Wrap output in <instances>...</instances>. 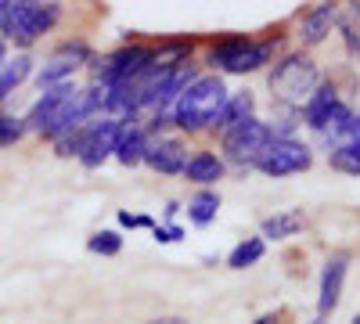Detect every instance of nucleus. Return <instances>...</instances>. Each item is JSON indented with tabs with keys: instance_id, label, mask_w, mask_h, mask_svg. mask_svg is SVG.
Instances as JSON below:
<instances>
[{
	"instance_id": "f257e3e1",
	"label": "nucleus",
	"mask_w": 360,
	"mask_h": 324,
	"mask_svg": "<svg viewBox=\"0 0 360 324\" xmlns=\"http://www.w3.org/2000/svg\"><path fill=\"white\" fill-rule=\"evenodd\" d=\"M231 91H227V83L224 76L217 72H202L195 83H188V91L180 94L169 108V127L180 130V134H209L217 123V115L220 108L227 105Z\"/></svg>"
},
{
	"instance_id": "f03ea898",
	"label": "nucleus",
	"mask_w": 360,
	"mask_h": 324,
	"mask_svg": "<svg viewBox=\"0 0 360 324\" xmlns=\"http://www.w3.org/2000/svg\"><path fill=\"white\" fill-rule=\"evenodd\" d=\"M58 22H62V4L0 0V44L18 47V54H29V47L44 40Z\"/></svg>"
},
{
	"instance_id": "7ed1b4c3",
	"label": "nucleus",
	"mask_w": 360,
	"mask_h": 324,
	"mask_svg": "<svg viewBox=\"0 0 360 324\" xmlns=\"http://www.w3.org/2000/svg\"><path fill=\"white\" fill-rule=\"evenodd\" d=\"M281 44H285L281 37H263V40L224 37L217 44H209L205 65L213 69L217 76L220 72H227V76H252V72H259L263 65H270L281 54Z\"/></svg>"
},
{
	"instance_id": "20e7f679",
	"label": "nucleus",
	"mask_w": 360,
	"mask_h": 324,
	"mask_svg": "<svg viewBox=\"0 0 360 324\" xmlns=\"http://www.w3.org/2000/svg\"><path fill=\"white\" fill-rule=\"evenodd\" d=\"M266 86L281 108H303L310 94L321 86V69L310 51H288L274 58V69L266 72Z\"/></svg>"
},
{
	"instance_id": "39448f33",
	"label": "nucleus",
	"mask_w": 360,
	"mask_h": 324,
	"mask_svg": "<svg viewBox=\"0 0 360 324\" xmlns=\"http://www.w3.org/2000/svg\"><path fill=\"white\" fill-rule=\"evenodd\" d=\"M155 62V47L152 44H123L108 54L90 58V72L105 86H127L144 76V69Z\"/></svg>"
},
{
	"instance_id": "423d86ee",
	"label": "nucleus",
	"mask_w": 360,
	"mask_h": 324,
	"mask_svg": "<svg viewBox=\"0 0 360 324\" xmlns=\"http://www.w3.org/2000/svg\"><path fill=\"white\" fill-rule=\"evenodd\" d=\"M314 166V148L299 137H270V144L256 155L252 169L270 176V181H281L292 173H307Z\"/></svg>"
},
{
	"instance_id": "0eeeda50",
	"label": "nucleus",
	"mask_w": 360,
	"mask_h": 324,
	"mask_svg": "<svg viewBox=\"0 0 360 324\" xmlns=\"http://www.w3.org/2000/svg\"><path fill=\"white\" fill-rule=\"evenodd\" d=\"M270 123H263L259 115H252V119H245V123H238L234 130H227V134H220V159L227 162V166H245V169H252V162H256V155L270 144Z\"/></svg>"
},
{
	"instance_id": "6e6552de",
	"label": "nucleus",
	"mask_w": 360,
	"mask_h": 324,
	"mask_svg": "<svg viewBox=\"0 0 360 324\" xmlns=\"http://www.w3.org/2000/svg\"><path fill=\"white\" fill-rule=\"evenodd\" d=\"M123 130V119H112V115H98L79 127V152L76 162L83 169H101L112 155H115V141Z\"/></svg>"
},
{
	"instance_id": "1a4fd4ad",
	"label": "nucleus",
	"mask_w": 360,
	"mask_h": 324,
	"mask_svg": "<svg viewBox=\"0 0 360 324\" xmlns=\"http://www.w3.org/2000/svg\"><path fill=\"white\" fill-rule=\"evenodd\" d=\"M90 58H94V51H90L83 40H69V44H62V47H54V54L33 72V79H37L40 91L72 83V76H76L83 65H90Z\"/></svg>"
},
{
	"instance_id": "9d476101",
	"label": "nucleus",
	"mask_w": 360,
	"mask_h": 324,
	"mask_svg": "<svg viewBox=\"0 0 360 324\" xmlns=\"http://www.w3.org/2000/svg\"><path fill=\"white\" fill-rule=\"evenodd\" d=\"M184 162H188V141L180 134H155L148 141V152H144L141 166L155 169L162 176H180L184 173Z\"/></svg>"
},
{
	"instance_id": "9b49d317",
	"label": "nucleus",
	"mask_w": 360,
	"mask_h": 324,
	"mask_svg": "<svg viewBox=\"0 0 360 324\" xmlns=\"http://www.w3.org/2000/svg\"><path fill=\"white\" fill-rule=\"evenodd\" d=\"M346 274H349V256L335 252L324 259L321 267V285H317V313L328 320V313H335L342 303V288H346Z\"/></svg>"
},
{
	"instance_id": "f8f14e48",
	"label": "nucleus",
	"mask_w": 360,
	"mask_h": 324,
	"mask_svg": "<svg viewBox=\"0 0 360 324\" xmlns=\"http://www.w3.org/2000/svg\"><path fill=\"white\" fill-rule=\"evenodd\" d=\"M335 25H339V8L335 4H314L310 11L299 15L295 40L303 44V47H317V44H324L328 37H332ZM303 47H299V51H303Z\"/></svg>"
},
{
	"instance_id": "ddd939ff",
	"label": "nucleus",
	"mask_w": 360,
	"mask_h": 324,
	"mask_svg": "<svg viewBox=\"0 0 360 324\" xmlns=\"http://www.w3.org/2000/svg\"><path fill=\"white\" fill-rule=\"evenodd\" d=\"M180 176H184L188 184H195L198 191H205V188H217L227 176V162L220 159V152H191Z\"/></svg>"
},
{
	"instance_id": "4468645a",
	"label": "nucleus",
	"mask_w": 360,
	"mask_h": 324,
	"mask_svg": "<svg viewBox=\"0 0 360 324\" xmlns=\"http://www.w3.org/2000/svg\"><path fill=\"white\" fill-rule=\"evenodd\" d=\"M148 141H152V134L144 130L141 119H123V130H119V141H115V162L119 166H141L144 162V152H148Z\"/></svg>"
},
{
	"instance_id": "2eb2a0df",
	"label": "nucleus",
	"mask_w": 360,
	"mask_h": 324,
	"mask_svg": "<svg viewBox=\"0 0 360 324\" xmlns=\"http://www.w3.org/2000/svg\"><path fill=\"white\" fill-rule=\"evenodd\" d=\"M303 227H307V213H303V209H281V213L266 216V220L259 223V238H263V242H288V238H295Z\"/></svg>"
},
{
	"instance_id": "dca6fc26",
	"label": "nucleus",
	"mask_w": 360,
	"mask_h": 324,
	"mask_svg": "<svg viewBox=\"0 0 360 324\" xmlns=\"http://www.w3.org/2000/svg\"><path fill=\"white\" fill-rule=\"evenodd\" d=\"M256 115V98L249 94V91H242V94H231L227 98V105L220 108V115H217V123H213V130L209 134H227V130H234L238 123H245V119H252Z\"/></svg>"
},
{
	"instance_id": "f3484780",
	"label": "nucleus",
	"mask_w": 360,
	"mask_h": 324,
	"mask_svg": "<svg viewBox=\"0 0 360 324\" xmlns=\"http://www.w3.org/2000/svg\"><path fill=\"white\" fill-rule=\"evenodd\" d=\"M33 54H15V58H8L4 65H0V101H8L18 86L33 76Z\"/></svg>"
},
{
	"instance_id": "a211bd4d",
	"label": "nucleus",
	"mask_w": 360,
	"mask_h": 324,
	"mask_svg": "<svg viewBox=\"0 0 360 324\" xmlns=\"http://www.w3.org/2000/svg\"><path fill=\"white\" fill-rule=\"evenodd\" d=\"M220 205H224V198H220V191H217V188L195 191V195L188 198V220H191L195 227H209V223L217 220Z\"/></svg>"
},
{
	"instance_id": "6ab92c4d",
	"label": "nucleus",
	"mask_w": 360,
	"mask_h": 324,
	"mask_svg": "<svg viewBox=\"0 0 360 324\" xmlns=\"http://www.w3.org/2000/svg\"><path fill=\"white\" fill-rule=\"evenodd\" d=\"M266 256V242L259 238H245V242H238L231 252H227V271H249V267H256V263Z\"/></svg>"
},
{
	"instance_id": "aec40b11",
	"label": "nucleus",
	"mask_w": 360,
	"mask_h": 324,
	"mask_svg": "<svg viewBox=\"0 0 360 324\" xmlns=\"http://www.w3.org/2000/svg\"><path fill=\"white\" fill-rule=\"evenodd\" d=\"M339 101V91H335V83L332 79H321V86H317V91L310 94V101L303 105V108H299V112H303V123L310 127L314 119H321V115L328 112V108H332Z\"/></svg>"
},
{
	"instance_id": "412c9836",
	"label": "nucleus",
	"mask_w": 360,
	"mask_h": 324,
	"mask_svg": "<svg viewBox=\"0 0 360 324\" xmlns=\"http://www.w3.org/2000/svg\"><path fill=\"white\" fill-rule=\"evenodd\" d=\"M328 166L346 173V176H360V144H339L328 152Z\"/></svg>"
},
{
	"instance_id": "4be33fe9",
	"label": "nucleus",
	"mask_w": 360,
	"mask_h": 324,
	"mask_svg": "<svg viewBox=\"0 0 360 324\" xmlns=\"http://www.w3.org/2000/svg\"><path fill=\"white\" fill-rule=\"evenodd\" d=\"M86 249L94 252V256L112 259V256L123 252V234H119V231H108V227H105V231H94V234L86 238Z\"/></svg>"
},
{
	"instance_id": "5701e85b",
	"label": "nucleus",
	"mask_w": 360,
	"mask_h": 324,
	"mask_svg": "<svg viewBox=\"0 0 360 324\" xmlns=\"http://www.w3.org/2000/svg\"><path fill=\"white\" fill-rule=\"evenodd\" d=\"M25 134H29V130H25V119H22V115L0 108V148H15V144H18Z\"/></svg>"
},
{
	"instance_id": "b1692460",
	"label": "nucleus",
	"mask_w": 360,
	"mask_h": 324,
	"mask_svg": "<svg viewBox=\"0 0 360 324\" xmlns=\"http://www.w3.org/2000/svg\"><path fill=\"white\" fill-rule=\"evenodd\" d=\"M152 234H155V242L173 245V242L184 238V227H180V223H155V227H152Z\"/></svg>"
},
{
	"instance_id": "393cba45",
	"label": "nucleus",
	"mask_w": 360,
	"mask_h": 324,
	"mask_svg": "<svg viewBox=\"0 0 360 324\" xmlns=\"http://www.w3.org/2000/svg\"><path fill=\"white\" fill-rule=\"evenodd\" d=\"M115 220H119V227H130V231H134V227H155L152 216H134V213H127V209H119Z\"/></svg>"
},
{
	"instance_id": "a878e982",
	"label": "nucleus",
	"mask_w": 360,
	"mask_h": 324,
	"mask_svg": "<svg viewBox=\"0 0 360 324\" xmlns=\"http://www.w3.org/2000/svg\"><path fill=\"white\" fill-rule=\"evenodd\" d=\"M144 324H191L188 317H152V320H144Z\"/></svg>"
},
{
	"instance_id": "bb28decb",
	"label": "nucleus",
	"mask_w": 360,
	"mask_h": 324,
	"mask_svg": "<svg viewBox=\"0 0 360 324\" xmlns=\"http://www.w3.org/2000/svg\"><path fill=\"white\" fill-rule=\"evenodd\" d=\"M278 320H281V317H278V313H263V317H259V320H256V324H278Z\"/></svg>"
},
{
	"instance_id": "cd10ccee",
	"label": "nucleus",
	"mask_w": 360,
	"mask_h": 324,
	"mask_svg": "<svg viewBox=\"0 0 360 324\" xmlns=\"http://www.w3.org/2000/svg\"><path fill=\"white\" fill-rule=\"evenodd\" d=\"M176 213H180V205H176V202H169V205H166V220H173Z\"/></svg>"
},
{
	"instance_id": "c85d7f7f",
	"label": "nucleus",
	"mask_w": 360,
	"mask_h": 324,
	"mask_svg": "<svg viewBox=\"0 0 360 324\" xmlns=\"http://www.w3.org/2000/svg\"><path fill=\"white\" fill-rule=\"evenodd\" d=\"M8 62V44H0V65Z\"/></svg>"
},
{
	"instance_id": "c756f323",
	"label": "nucleus",
	"mask_w": 360,
	"mask_h": 324,
	"mask_svg": "<svg viewBox=\"0 0 360 324\" xmlns=\"http://www.w3.org/2000/svg\"><path fill=\"white\" fill-rule=\"evenodd\" d=\"M310 324H328V320H324V317H317V320H310Z\"/></svg>"
},
{
	"instance_id": "7c9ffc66",
	"label": "nucleus",
	"mask_w": 360,
	"mask_h": 324,
	"mask_svg": "<svg viewBox=\"0 0 360 324\" xmlns=\"http://www.w3.org/2000/svg\"><path fill=\"white\" fill-rule=\"evenodd\" d=\"M349 324H360V313H356V317H353V320H349Z\"/></svg>"
},
{
	"instance_id": "2f4dec72",
	"label": "nucleus",
	"mask_w": 360,
	"mask_h": 324,
	"mask_svg": "<svg viewBox=\"0 0 360 324\" xmlns=\"http://www.w3.org/2000/svg\"><path fill=\"white\" fill-rule=\"evenodd\" d=\"M356 54H360V47H356Z\"/></svg>"
}]
</instances>
